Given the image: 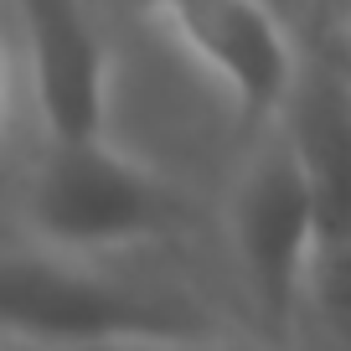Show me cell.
Listing matches in <instances>:
<instances>
[{
  "mask_svg": "<svg viewBox=\"0 0 351 351\" xmlns=\"http://www.w3.org/2000/svg\"><path fill=\"white\" fill-rule=\"evenodd\" d=\"M145 253L88 258L42 243H5L0 263V326L11 351H99L124 341L253 330L243 315L202 300L181 279L140 269Z\"/></svg>",
  "mask_w": 351,
  "mask_h": 351,
  "instance_id": "obj_1",
  "label": "cell"
},
{
  "mask_svg": "<svg viewBox=\"0 0 351 351\" xmlns=\"http://www.w3.org/2000/svg\"><path fill=\"white\" fill-rule=\"evenodd\" d=\"M191 222L186 186L114 134L32 140L16 165L11 238L57 253H150Z\"/></svg>",
  "mask_w": 351,
  "mask_h": 351,
  "instance_id": "obj_2",
  "label": "cell"
},
{
  "mask_svg": "<svg viewBox=\"0 0 351 351\" xmlns=\"http://www.w3.org/2000/svg\"><path fill=\"white\" fill-rule=\"evenodd\" d=\"M222 243L243 320L269 341H289L305 315L310 269L326 232L305 165L279 119L243 140V160L222 197Z\"/></svg>",
  "mask_w": 351,
  "mask_h": 351,
  "instance_id": "obj_3",
  "label": "cell"
},
{
  "mask_svg": "<svg viewBox=\"0 0 351 351\" xmlns=\"http://www.w3.org/2000/svg\"><path fill=\"white\" fill-rule=\"evenodd\" d=\"M104 0H5V99L11 134L32 140L109 134L114 52L99 26Z\"/></svg>",
  "mask_w": 351,
  "mask_h": 351,
  "instance_id": "obj_4",
  "label": "cell"
},
{
  "mask_svg": "<svg viewBox=\"0 0 351 351\" xmlns=\"http://www.w3.org/2000/svg\"><path fill=\"white\" fill-rule=\"evenodd\" d=\"M165 42L186 57L212 83L228 114L238 119L243 140L274 124L289 104L305 52H300L295 21L279 16L263 0H176L165 16H155Z\"/></svg>",
  "mask_w": 351,
  "mask_h": 351,
  "instance_id": "obj_5",
  "label": "cell"
},
{
  "mask_svg": "<svg viewBox=\"0 0 351 351\" xmlns=\"http://www.w3.org/2000/svg\"><path fill=\"white\" fill-rule=\"evenodd\" d=\"M279 124H285L289 145L305 165V181L315 191L326 243L351 232V57L336 62V57L305 52V67L289 88Z\"/></svg>",
  "mask_w": 351,
  "mask_h": 351,
  "instance_id": "obj_6",
  "label": "cell"
},
{
  "mask_svg": "<svg viewBox=\"0 0 351 351\" xmlns=\"http://www.w3.org/2000/svg\"><path fill=\"white\" fill-rule=\"evenodd\" d=\"M315 326L320 341L336 351H351V232L330 238L320 248L315 269H310V289H305V315L300 326Z\"/></svg>",
  "mask_w": 351,
  "mask_h": 351,
  "instance_id": "obj_7",
  "label": "cell"
},
{
  "mask_svg": "<svg viewBox=\"0 0 351 351\" xmlns=\"http://www.w3.org/2000/svg\"><path fill=\"white\" fill-rule=\"evenodd\" d=\"M99 351H289V341H269L258 330H202V336H160V341H124Z\"/></svg>",
  "mask_w": 351,
  "mask_h": 351,
  "instance_id": "obj_8",
  "label": "cell"
},
{
  "mask_svg": "<svg viewBox=\"0 0 351 351\" xmlns=\"http://www.w3.org/2000/svg\"><path fill=\"white\" fill-rule=\"evenodd\" d=\"M176 0H124V11H134L140 21H155V16H165Z\"/></svg>",
  "mask_w": 351,
  "mask_h": 351,
  "instance_id": "obj_9",
  "label": "cell"
},
{
  "mask_svg": "<svg viewBox=\"0 0 351 351\" xmlns=\"http://www.w3.org/2000/svg\"><path fill=\"white\" fill-rule=\"evenodd\" d=\"M263 5H274L279 16H289V21L300 26V16H305V5H310V0H263Z\"/></svg>",
  "mask_w": 351,
  "mask_h": 351,
  "instance_id": "obj_10",
  "label": "cell"
},
{
  "mask_svg": "<svg viewBox=\"0 0 351 351\" xmlns=\"http://www.w3.org/2000/svg\"><path fill=\"white\" fill-rule=\"evenodd\" d=\"M341 5H346V42H351V0H341Z\"/></svg>",
  "mask_w": 351,
  "mask_h": 351,
  "instance_id": "obj_11",
  "label": "cell"
},
{
  "mask_svg": "<svg viewBox=\"0 0 351 351\" xmlns=\"http://www.w3.org/2000/svg\"><path fill=\"white\" fill-rule=\"evenodd\" d=\"M104 5H109V0H104ZM119 5H124V0H119Z\"/></svg>",
  "mask_w": 351,
  "mask_h": 351,
  "instance_id": "obj_12",
  "label": "cell"
}]
</instances>
